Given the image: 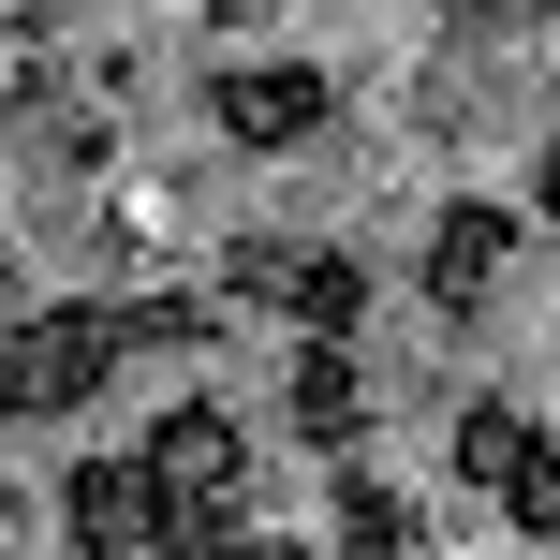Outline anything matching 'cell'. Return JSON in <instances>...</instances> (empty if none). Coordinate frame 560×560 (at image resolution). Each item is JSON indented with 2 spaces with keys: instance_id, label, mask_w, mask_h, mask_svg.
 Returning a JSON list of instances; mask_svg holds the SVG:
<instances>
[{
  "instance_id": "cell-7",
  "label": "cell",
  "mask_w": 560,
  "mask_h": 560,
  "mask_svg": "<svg viewBox=\"0 0 560 560\" xmlns=\"http://www.w3.org/2000/svg\"><path fill=\"white\" fill-rule=\"evenodd\" d=\"M295 428H310V443H354V428H369V398H354V354H339V339L295 369Z\"/></svg>"
},
{
  "instance_id": "cell-6",
  "label": "cell",
  "mask_w": 560,
  "mask_h": 560,
  "mask_svg": "<svg viewBox=\"0 0 560 560\" xmlns=\"http://www.w3.org/2000/svg\"><path fill=\"white\" fill-rule=\"evenodd\" d=\"M502 252H516V222H502V207H457V222L428 236V310H457V325H472V310H487V280H502Z\"/></svg>"
},
{
  "instance_id": "cell-8",
  "label": "cell",
  "mask_w": 560,
  "mask_h": 560,
  "mask_svg": "<svg viewBox=\"0 0 560 560\" xmlns=\"http://www.w3.org/2000/svg\"><path fill=\"white\" fill-rule=\"evenodd\" d=\"M339 532H354V560H398V546H413V502H384V487H354V516H339Z\"/></svg>"
},
{
  "instance_id": "cell-9",
  "label": "cell",
  "mask_w": 560,
  "mask_h": 560,
  "mask_svg": "<svg viewBox=\"0 0 560 560\" xmlns=\"http://www.w3.org/2000/svg\"><path fill=\"white\" fill-rule=\"evenodd\" d=\"M192 560H295V546H266V532H236V516H222V532H192Z\"/></svg>"
},
{
  "instance_id": "cell-4",
  "label": "cell",
  "mask_w": 560,
  "mask_h": 560,
  "mask_svg": "<svg viewBox=\"0 0 560 560\" xmlns=\"http://www.w3.org/2000/svg\"><path fill=\"white\" fill-rule=\"evenodd\" d=\"M222 133H236V148L325 133V74H310V59H236V74H222Z\"/></svg>"
},
{
  "instance_id": "cell-2",
  "label": "cell",
  "mask_w": 560,
  "mask_h": 560,
  "mask_svg": "<svg viewBox=\"0 0 560 560\" xmlns=\"http://www.w3.org/2000/svg\"><path fill=\"white\" fill-rule=\"evenodd\" d=\"M74 560H192V532L148 487V457H89L74 472Z\"/></svg>"
},
{
  "instance_id": "cell-5",
  "label": "cell",
  "mask_w": 560,
  "mask_h": 560,
  "mask_svg": "<svg viewBox=\"0 0 560 560\" xmlns=\"http://www.w3.org/2000/svg\"><path fill=\"white\" fill-rule=\"evenodd\" d=\"M236 280H252V295H280V310H295L310 339H354V310H369V280L339 266V252H252Z\"/></svg>"
},
{
  "instance_id": "cell-3",
  "label": "cell",
  "mask_w": 560,
  "mask_h": 560,
  "mask_svg": "<svg viewBox=\"0 0 560 560\" xmlns=\"http://www.w3.org/2000/svg\"><path fill=\"white\" fill-rule=\"evenodd\" d=\"M148 487H163L177 532H222L236 516V428L222 413H163V443H148Z\"/></svg>"
},
{
  "instance_id": "cell-10",
  "label": "cell",
  "mask_w": 560,
  "mask_h": 560,
  "mask_svg": "<svg viewBox=\"0 0 560 560\" xmlns=\"http://www.w3.org/2000/svg\"><path fill=\"white\" fill-rule=\"evenodd\" d=\"M546 222H560V148H546Z\"/></svg>"
},
{
  "instance_id": "cell-1",
  "label": "cell",
  "mask_w": 560,
  "mask_h": 560,
  "mask_svg": "<svg viewBox=\"0 0 560 560\" xmlns=\"http://www.w3.org/2000/svg\"><path fill=\"white\" fill-rule=\"evenodd\" d=\"M118 354H133V325H118V310H45V325H0V413H74Z\"/></svg>"
}]
</instances>
